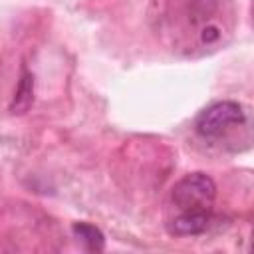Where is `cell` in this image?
I'll use <instances>...</instances> for the list:
<instances>
[{"mask_svg":"<svg viewBox=\"0 0 254 254\" xmlns=\"http://www.w3.org/2000/svg\"><path fill=\"white\" fill-rule=\"evenodd\" d=\"M246 115L240 103L236 101H216L208 105L204 111L198 113L196 117V133L204 139H214L220 137L224 131H228L234 125L244 123Z\"/></svg>","mask_w":254,"mask_h":254,"instance_id":"3","label":"cell"},{"mask_svg":"<svg viewBox=\"0 0 254 254\" xmlns=\"http://www.w3.org/2000/svg\"><path fill=\"white\" fill-rule=\"evenodd\" d=\"M32 103H34V75L24 69L22 75H20L18 87H16V91H14L12 103H10V111H12L14 115L26 113Z\"/></svg>","mask_w":254,"mask_h":254,"instance_id":"5","label":"cell"},{"mask_svg":"<svg viewBox=\"0 0 254 254\" xmlns=\"http://www.w3.org/2000/svg\"><path fill=\"white\" fill-rule=\"evenodd\" d=\"M216 198V185L204 173L185 175L171 192V200L179 212H196V210H212V202Z\"/></svg>","mask_w":254,"mask_h":254,"instance_id":"2","label":"cell"},{"mask_svg":"<svg viewBox=\"0 0 254 254\" xmlns=\"http://www.w3.org/2000/svg\"><path fill=\"white\" fill-rule=\"evenodd\" d=\"M151 22L171 50L192 56L216 48L230 34L232 10L228 0H153Z\"/></svg>","mask_w":254,"mask_h":254,"instance_id":"1","label":"cell"},{"mask_svg":"<svg viewBox=\"0 0 254 254\" xmlns=\"http://www.w3.org/2000/svg\"><path fill=\"white\" fill-rule=\"evenodd\" d=\"M212 220V210H196V212H179L169 222V232L173 236H196L202 234Z\"/></svg>","mask_w":254,"mask_h":254,"instance_id":"4","label":"cell"},{"mask_svg":"<svg viewBox=\"0 0 254 254\" xmlns=\"http://www.w3.org/2000/svg\"><path fill=\"white\" fill-rule=\"evenodd\" d=\"M71 230H73V236H75L81 244H85L89 250H95V252H101V250H103L105 238H103L101 230L95 228L93 224H89V222H75Z\"/></svg>","mask_w":254,"mask_h":254,"instance_id":"6","label":"cell"}]
</instances>
